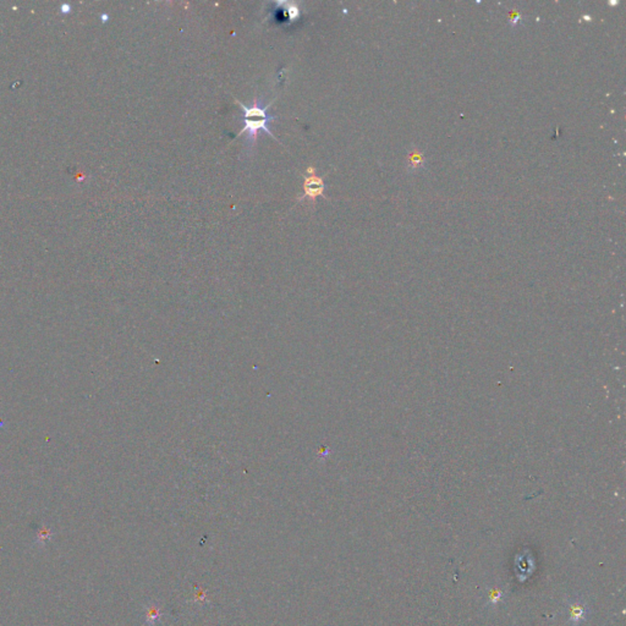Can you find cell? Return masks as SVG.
Segmentation results:
<instances>
[{
	"mask_svg": "<svg viewBox=\"0 0 626 626\" xmlns=\"http://www.w3.org/2000/svg\"><path fill=\"white\" fill-rule=\"evenodd\" d=\"M520 22H521V12L514 9V10L511 11L509 15L510 26L513 27V29H516V27L520 25Z\"/></svg>",
	"mask_w": 626,
	"mask_h": 626,
	"instance_id": "obj_5",
	"label": "cell"
},
{
	"mask_svg": "<svg viewBox=\"0 0 626 626\" xmlns=\"http://www.w3.org/2000/svg\"><path fill=\"white\" fill-rule=\"evenodd\" d=\"M307 174L305 176V181H303V196L299 198L302 201L303 198H308V201L315 202L316 198L318 196H323L324 192V181L323 179L316 175V169L313 166H308Z\"/></svg>",
	"mask_w": 626,
	"mask_h": 626,
	"instance_id": "obj_2",
	"label": "cell"
},
{
	"mask_svg": "<svg viewBox=\"0 0 626 626\" xmlns=\"http://www.w3.org/2000/svg\"><path fill=\"white\" fill-rule=\"evenodd\" d=\"M426 157L416 146H412L406 157V169L408 173H417L426 166Z\"/></svg>",
	"mask_w": 626,
	"mask_h": 626,
	"instance_id": "obj_3",
	"label": "cell"
},
{
	"mask_svg": "<svg viewBox=\"0 0 626 626\" xmlns=\"http://www.w3.org/2000/svg\"><path fill=\"white\" fill-rule=\"evenodd\" d=\"M235 102L238 104V107L243 108V110L245 113V126L243 128V130H240V131L237 132L236 136H235V138L240 137L243 134H247V143H249L250 146L256 143L259 131L267 132L271 137L275 138L274 135H273V132L271 131L269 123L277 119V116L268 115L267 114L268 108L273 104V102L267 105H263L262 99L256 97L255 99H253V104L251 105V107H246V105H244L237 98H235Z\"/></svg>",
	"mask_w": 626,
	"mask_h": 626,
	"instance_id": "obj_1",
	"label": "cell"
},
{
	"mask_svg": "<svg viewBox=\"0 0 626 626\" xmlns=\"http://www.w3.org/2000/svg\"><path fill=\"white\" fill-rule=\"evenodd\" d=\"M52 537H53L52 528L46 527V526H42V527L38 529V532H37L36 543L39 545H44L46 542L51 541Z\"/></svg>",
	"mask_w": 626,
	"mask_h": 626,
	"instance_id": "obj_4",
	"label": "cell"
}]
</instances>
